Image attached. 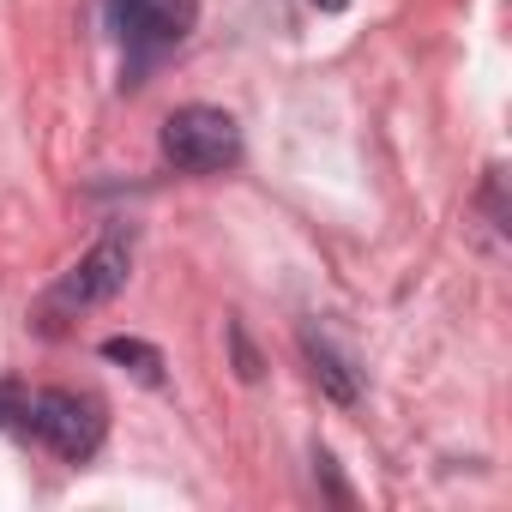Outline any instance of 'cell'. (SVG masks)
Listing matches in <instances>:
<instances>
[{
	"mask_svg": "<svg viewBox=\"0 0 512 512\" xmlns=\"http://www.w3.org/2000/svg\"><path fill=\"white\" fill-rule=\"evenodd\" d=\"M103 434H109V410H103V398L73 392V386H43V392H31L25 440L49 446L55 458L85 464V458H97V452H103Z\"/></svg>",
	"mask_w": 512,
	"mask_h": 512,
	"instance_id": "cell-3",
	"label": "cell"
},
{
	"mask_svg": "<svg viewBox=\"0 0 512 512\" xmlns=\"http://www.w3.org/2000/svg\"><path fill=\"white\" fill-rule=\"evenodd\" d=\"M127 272H133V235L109 229L85 260L49 290V308H103V302H115L127 290Z\"/></svg>",
	"mask_w": 512,
	"mask_h": 512,
	"instance_id": "cell-4",
	"label": "cell"
},
{
	"mask_svg": "<svg viewBox=\"0 0 512 512\" xmlns=\"http://www.w3.org/2000/svg\"><path fill=\"white\" fill-rule=\"evenodd\" d=\"M482 211H488L494 235L512 229V211H506V169H488V181H482Z\"/></svg>",
	"mask_w": 512,
	"mask_h": 512,
	"instance_id": "cell-8",
	"label": "cell"
},
{
	"mask_svg": "<svg viewBox=\"0 0 512 512\" xmlns=\"http://www.w3.org/2000/svg\"><path fill=\"white\" fill-rule=\"evenodd\" d=\"M314 476H320V482H326V494H332V500H338V506H344V500H350V488H344V482H338V458H332V452H326V446H314Z\"/></svg>",
	"mask_w": 512,
	"mask_h": 512,
	"instance_id": "cell-10",
	"label": "cell"
},
{
	"mask_svg": "<svg viewBox=\"0 0 512 512\" xmlns=\"http://www.w3.org/2000/svg\"><path fill=\"white\" fill-rule=\"evenodd\" d=\"M109 31L127 55V85H139L163 55H175L193 25H199V0H109Z\"/></svg>",
	"mask_w": 512,
	"mask_h": 512,
	"instance_id": "cell-1",
	"label": "cell"
},
{
	"mask_svg": "<svg viewBox=\"0 0 512 512\" xmlns=\"http://www.w3.org/2000/svg\"><path fill=\"white\" fill-rule=\"evenodd\" d=\"M314 7H320V13H344V7H350V0H314Z\"/></svg>",
	"mask_w": 512,
	"mask_h": 512,
	"instance_id": "cell-11",
	"label": "cell"
},
{
	"mask_svg": "<svg viewBox=\"0 0 512 512\" xmlns=\"http://www.w3.org/2000/svg\"><path fill=\"white\" fill-rule=\"evenodd\" d=\"M229 350H235V374H241V380H260V356H253L241 320H229Z\"/></svg>",
	"mask_w": 512,
	"mask_h": 512,
	"instance_id": "cell-9",
	"label": "cell"
},
{
	"mask_svg": "<svg viewBox=\"0 0 512 512\" xmlns=\"http://www.w3.org/2000/svg\"><path fill=\"white\" fill-rule=\"evenodd\" d=\"M296 344H302V362H308L314 386H320L332 404H344V410H350V404L362 398V368H356V356H350L326 326H302V338H296Z\"/></svg>",
	"mask_w": 512,
	"mask_h": 512,
	"instance_id": "cell-5",
	"label": "cell"
},
{
	"mask_svg": "<svg viewBox=\"0 0 512 512\" xmlns=\"http://www.w3.org/2000/svg\"><path fill=\"white\" fill-rule=\"evenodd\" d=\"M157 151L175 175H223L241 163V127L217 103H181L163 115Z\"/></svg>",
	"mask_w": 512,
	"mask_h": 512,
	"instance_id": "cell-2",
	"label": "cell"
},
{
	"mask_svg": "<svg viewBox=\"0 0 512 512\" xmlns=\"http://www.w3.org/2000/svg\"><path fill=\"white\" fill-rule=\"evenodd\" d=\"M103 362H115V368H127L133 380H145V386H163L169 374H163V350L157 344H145V338H103V350H97Z\"/></svg>",
	"mask_w": 512,
	"mask_h": 512,
	"instance_id": "cell-6",
	"label": "cell"
},
{
	"mask_svg": "<svg viewBox=\"0 0 512 512\" xmlns=\"http://www.w3.org/2000/svg\"><path fill=\"white\" fill-rule=\"evenodd\" d=\"M25 410H31V386L25 380H0V428L25 434Z\"/></svg>",
	"mask_w": 512,
	"mask_h": 512,
	"instance_id": "cell-7",
	"label": "cell"
}]
</instances>
